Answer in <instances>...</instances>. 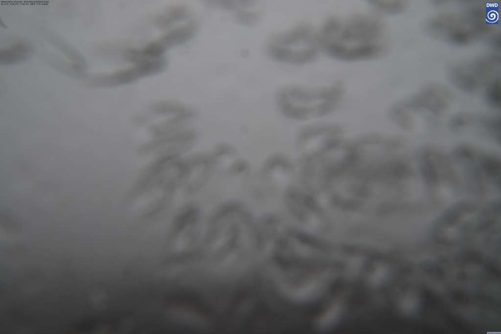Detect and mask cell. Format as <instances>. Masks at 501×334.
Returning <instances> with one entry per match:
<instances>
[{
	"label": "cell",
	"mask_w": 501,
	"mask_h": 334,
	"mask_svg": "<svg viewBox=\"0 0 501 334\" xmlns=\"http://www.w3.org/2000/svg\"><path fill=\"white\" fill-rule=\"evenodd\" d=\"M255 218L248 205L236 198L221 201L207 215L202 250L211 269L231 274L256 263L261 249Z\"/></svg>",
	"instance_id": "1"
},
{
	"label": "cell",
	"mask_w": 501,
	"mask_h": 334,
	"mask_svg": "<svg viewBox=\"0 0 501 334\" xmlns=\"http://www.w3.org/2000/svg\"><path fill=\"white\" fill-rule=\"evenodd\" d=\"M319 32L321 49L337 60L363 61L385 49L384 27L378 18L357 14L329 19Z\"/></svg>",
	"instance_id": "2"
},
{
	"label": "cell",
	"mask_w": 501,
	"mask_h": 334,
	"mask_svg": "<svg viewBox=\"0 0 501 334\" xmlns=\"http://www.w3.org/2000/svg\"><path fill=\"white\" fill-rule=\"evenodd\" d=\"M345 90L340 83L319 85L290 84L275 92L278 111L284 118L306 123L319 120L340 106Z\"/></svg>",
	"instance_id": "3"
},
{
	"label": "cell",
	"mask_w": 501,
	"mask_h": 334,
	"mask_svg": "<svg viewBox=\"0 0 501 334\" xmlns=\"http://www.w3.org/2000/svg\"><path fill=\"white\" fill-rule=\"evenodd\" d=\"M271 60L283 64L304 65L315 60L321 50L319 32L310 24H299L274 33L264 47Z\"/></svg>",
	"instance_id": "4"
},
{
	"label": "cell",
	"mask_w": 501,
	"mask_h": 334,
	"mask_svg": "<svg viewBox=\"0 0 501 334\" xmlns=\"http://www.w3.org/2000/svg\"><path fill=\"white\" fill-rule=\"evenodd\" d=\"M453 157L461 179L474 191L485 192L501 185V162L495 155L476 146L462 144Z\"/></svg>",
	"instance_id": "5"
},
{
	"label": "cell",
	"mask_w": 501,
	"mask_h": 334,
	"mask_svg": "<svg viewBox=\"0 0 501 334\" xmlns=\"http://www.w3.org/2000/svg\"><path fill=\"white\" fill-rule=\"evenodd\" d=\"M345 134L340 123L319 120L301 127L296 134L295 144L303 152L301 156H319L341 144L347 138Z\"/></svg>",
	"instance_id": "6"
},
{
	"label": "cell",
	"mask_w": 501,
	"mask_h": 334,
	"mask_svg": "<svg viewBox=\"0 0 501 334\" xmlns=\"http://www.w3.org/2000/svg\"><path fill=\"white\" fill-rule=\"evenodd\" d=\"M435 90H429L425 94L426 99L421 97L420 102L410 107L400 102L391 105L387 112L390 120L400 128L409 130L416 125V116H420L428 124L434 125L440 120L446 107L443 94H436Z\"/></svg>",
	"instance_id": "7"
},
{
	"label": "cell",
	"mask_w": 501,
	"mask_h": 334,
	"mask_svg": "<svg viewBox=\"0 0 501 334\" xmlns=\"http://www.w3.org/2000/svg\"><path fill=\"white\" fill-rule=\"evenodd\" d=\"M198 27L197 21L192 20L186 24L169 30L142 47L125 50L123 56L126 60L134 63L162 57L161 55L168 49L193 38L197 33Z\"/></svg>",
	"instance_id": "8"
},
{
	"label": "cell",
	"mask_w": 501,
	"mask_h": 334,
	"mask_svg": "<svg viewBox=\"0 0 501 334\" xmlns=\"http://www.w3.org/2000/svg\"><path fill=\"white\" fill-rule=\"evenodd\" d=\"M449 127L453 132L470 135L501 143V120L497 116L460 113L449 120Z\"/></svg>",
	"instance_id": "9"
},
{
	"label": "cell",
	"mask_w": 501,
	"mask_h": 334,
	"mask_svg": "<svg viewBox=\"0 0 501 334\" xmlns=\"http://www.w3.org/2000/svg\"><path fill=\"white\" fill-rule=\"evenodd\" d=\"M134 63L130 67L99 76L96 80L97 83L103 87L130 84L163 72L167 67L168 61L162 57Z\"/></svg>",
	"instance_id": "10"
},
{
	"label": "cell",
	"mask_w": 501,
	"mask_h": 334,
	"mask_svg": "<svg viewBox=\"0 0 501 334\" xmlns=\"http://www.w3.org/2000/svg\"><path fill=\"white\" fill-rule=\"evenodd\" d=\"M296 170V161L282 152H274L267 156L260 168V176L264 184L274 188L284 182Z\"/></svg>",
	"instance_id": "11"
},
{
	"label": "cell",
	"mask_w": 501,
	"mask_h": 334,
	"mask_svg": "<svg viewBox=\"0 0 501 334\" xmlns=\"http://www.w3.org/2000/svg\"><path fill=\"white\" fill-rule=\"evenodd\" d=\"M199 131L190 127L180 131L158 137L151 138L149 141L141 144L137 148L138 153L142 156L155 155L165 148L192 139H199Z\"/></svg>",
	"instance_id": "12"
},
{
	"label": "cell",
	"mask_w": 501,
	"mask_h": 334,
	"mask_svg": "<svg viewBox=\"0 0 501 334\" xmlns=\"http://www.w3.org/2000/svg\"><path fill=\"white\" fill-rule=\"evenodd\" d=\"M197 117V112L191 108L182 114L170 116L160 122L149 126L147 131L151 138L170 134L191 127Z\"/></svg>",
	"instance_id": "13"
},
{
	"label": "cell",
	"mask_w": 501,
	"mask_h": 334,
	"mask_svg": "<svg viewBox=\"0 0 501 334\" xmlns=\"http://www.w3.org/2000/svg\"><path fill=\"white\" fill-rule=\"evenodd\" d=\"M191 16V12L187 7L177 5L171 7L157 15L154 19V23L158 28L165 30L175 23L189 19Z\"/></svg>",
	"instance_id": "14"
},
{
	"label": "cell",
	"mask_w": 501,
	"mask_h": 334,
	"mask_svg": "<svg viewBox=\"0 0 501 334\" xmlns=\"http://www.w3.org/2000/svg\"><path fill=\"white\" fill-rule=\"evenodd\" d=\"M191 108L176 101L162 100L152 104L149 111L155 115L173 116L186 112Z\"/></svg>",
	"instance_id": "15"
},
{
	"label": "cell",
	"mask_w": 501,
	"mask_h": 334,
	"mask_svg": "<svg viewBox=\"0 0 501 334\" xmlns=\"http://www.w3.org/2000/svg\"><path fill=\"white\" fill-rule=\"evenodd\" d=\"M210 152L216 160L219 167L224 163L227 164V166L231 161L238 157V150L236 147L228 142L216 143Z\"/></svg>",
	"instance_id": "16"
},
{
	"label": "cell",
	"mask_w": 501,
	"mask_h": 334,
	"mask_svg": "<svg viewBox=\"0 0 501 334\" xmlns=\"http://www.w3.org/2000/svg\"><path fill=\"white\" fill-rule=\"evenodd\" d=\"M251 165L247 159L237 157L226 167L227 176L234 179H245L249 177L251 172Z\"/></svg>",
	"instance_id": "17"
},
{
	"label": "cell",
	"mask_w": 501,
	"mask_h": 334,
	"mask_svg": "<svg viewBox=\"0 0 501 334\" xmlns=\"http://www.w3.org/2000/svg\"><path fill=\"white\" fill-rule=\"evenodd\" d=\"M261 17L258 11L244 8L236 11L233 18L238 24L250 27L256 25L260 22Z\"/></svg>",
	"instance_id": "18"
},
{
	"label": "cell",
	"mask_w": 501,
	"mask_h": 334,
	"mask_svg": "<svg viewBox=\"0 0 501 334\" xmlns=\"http://www.w3.org/2000/svg\"><path fill=\"white\" fill-rule=\"evenodd\" d=\"M253 2L244 0H218L210 3L212 6L217 9L236 11L248 8L252 5Z\"/></svg>",
	"instance_id": "19"
},
{
	"label": "cell",
	"mask_w": 501,
	"mask_h": 334,
	"mask_svg": "<svg viewBox=\"0 0 501 334\" xmlns=\"http://www.w3.org/2000/svg\"><path fill=\"white\" fill-rule=\"evenodd\" d=\"M150 119L149 115L145 113H138L133 117L132 123L136 127H141L147 123Z\"/></svg>",
	"instance_id": "20"
}]
</instances>
